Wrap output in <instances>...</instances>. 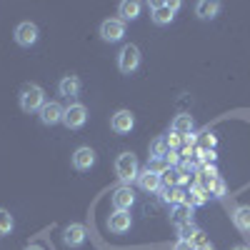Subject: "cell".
<instances>
[{"instance_id": "4316f807", "label": "cell", "mask_w": 250, "mask_h": 250, "mask_svg": "<svg viewBox=\"0 0 250 250\" xmlns=\"http://www.w3.org/2000/svg\"><path fill=\"white\" fill-rule=\"evenodd\" d=\"M178 233H180V238H183V240H193V238H195V233H198V228H195L193 223H185V225H180V228H178Z\"/></svg>"}, {"instance_id": "7c38bea8", "label": "cell", "mask_w": 250, "mask_h": 250, "mask_svg": "<svg viewBox=\"0 0 250 250\" xmlns=\"http://www.w3.org/2000/svg\"><path fill=\"white\" fill-rule=\"evenodd\" d=\"M138 185H140V190H145V193H158L160 188H163V178H160L158 173H153V170L145 168V170L138 175Z\"/></svg>"}, {"instance_id": "e0dca14e", "label": "cell", "mask_w": 250, "mask_h": 250, "mask_svg": "<svg viewBox=\"0 0 250 250\" xmlns=\"http://www.w3.org/2000/svg\"><path fill=\"white\" fill-rule=\"evenodd\" d=\"M160 198L165 200V203H170V205H183V203H188V193L183 190L180 185H173V188H160Z\"/></svg>"}, {"instance_id": "1f68e13d", "label": "cell", "mask_w": 250, "mask_h": 250, "mask_svg": "<svg viewBox=\"0 0 250 250\" xmlns=\"http://www.w3.org/2000/svg\"><path fill=\"white\" fill-rule=\"evenodd\" d=\"M25 250H43V248H40V245H28Z\"/></svg>"}, {"instance_id": "7402d4cb", "label": "cell", "mask_w": 250, "mask_h": 250, "mask_svg": "<svg viewBox=\"0 0 250 250\" xmlns=\"http://www.w3.org/2000/svg\"><path fill=\"white\" fill-rule=\"evenodd\" d=\"M168 153H170V148H168V140H165V138H155L150 143V158L165 160V155H168Z\"/></svg>"}, {"instance_id": "8992f818", "label": "cell", "mask_w": 250, "mask_h": 250, "mask_svg": "<svg viewBox=\"0 0 250 250\" xmlns=\"http://www.w3.org/2000/svg\"><path fill=\"white\" fill-rule=\"evenodd\" d=\"M85 120H88V108L80 105V103H73L70 108H65V115H62V123H65L68 130L83 128V125H85Z\"/></svg>"}, {"instance_id": "f1b7e54d", "label": "cell", "mask_w": 250, "mask_h": 250, "mask_svg": "<svg viewBox=\"0 0 250 250\" xmlns=\"http://www.w3.org/2000/svg\"><path fill=\"white\" fill-rule=\"evenodd\" d=\"M173 250H195V245H193L190 240H183V238H180V240L173 245Z\"/></svg>"}, {"instance_id": "6da1fadb", "label": "cell", "mask_w": 250, "mask_h": 250, "mask_svg": "<svg viewBox=\"0 0 250 250\" xmlns=\"http://www.w3.org/2000/svg\"><path fill=\"white\" fill-rule=\"evenodd\" d=\"M115 175L123 185H130L133 180H138V175H140L138 158L133 153H120L118 160H115Z\"/></svg>"}, {"instance_id": "277c9868", "label": "cell", "mask_w": 250, "mask_h": 250, "mask_svg": "<svg viewBox=\"0 0 250 250\" xmlns=\"http://www.w3.org/2000/svg\"><path fill=\"white\" fill-rule=\"evenodd\" d=\"M138 65H140V50H138L133 43L125 45V48L120 50V55H118V68H120V73L130 75L133 70H138Z\"/></svg>"}, {"instance_id": "44dd1931", "label": "cell", "mask_w": 250, "mask_h": 250, "mask_svg": "<svg viewBox=\"0 0 250 250\" xmlns=\"http://www.w3.org/2000/svg\"><path fill=\"white\" fill-rule=\"evenodd\" d=\"M233 223L240 233H250V205H240L233 213Z\"/></svg>"}, {"instance_id": "d4e9b609", "label": "cell", "mask_w": 250, "mask_h": 250, "mask_svg": "<svg viewBox=\"0 0 250 250\" xmlns=\"http://www.w3.org/2000/svg\"><path fill=\"white\" fill-rule=\"evenodd\" d=\"M208 193L215 195V198H223V195H225V183H223V178H215V180L208 183Z\"/></svg>"}, {"instance_id": "ba28073f", "label": "cell", "mask_w": 250, "mask_h": 250, "mask_svg": "<svg viewBox=\"0 0 250 250\" xmlns=\"http://www.w3.org/2000/svg\"><path fill=\"white\" fill-rule=\"evenodd\" d=\"M110 128H113V133H118V135L130 133V130L135 128V115H133L130 110H118V113L110 118Z\"/></svg>"}, {"instance_id": "2e32d148", "label": "cell", "mask_w": 250, "mask_h": 250, "mask_svg": "<svg viewBox=\"0 0 250 250\" xmlns=\"http://www.w3.org/2000/svg\"><path fill=\"white\" fill-rule=\"evenodd\" d=\"M218 13H220L218 0H200V3L195 5V15L200 20H213V18H218Z\"/></svg>"}, {"instance_id": "8fae6325", "label": "cell", "mask_w": 250, "mask_h": 250, "mask_svg": "<svg viewBox=\"0 0 250 250\" xmlns=\"http://www.w3.org/2000/svg\"><path fill=\"white\" fill-rule=\"evenodd\" d=\"M95 165V150L93 148H78L75 153H73V168L75 170H80V173H85V170H90Z\"/></svg>"}, {"instance_id": "d6a6232c", "label": "cell", "mask_w": 250, "mask_h": 250, "mask_svg": "<svg viewBox=\"0 0 250 250\" xmlns=\"http://www.w3.org/2000/svg\"><path fill=\"white\" fill-rule=\"evenodd\" d=\"M233 250H250V248H248V245H235Z\"/></svg>"}, {"instance_id": "5b68a950", "label": "cell", "mask_w": 250, "mask_h": 250, "mask_svg": "<svg viewBox=\"0 0 250 250\" xmlns=\"http://www.w3.org/2000/svg\"><path fill=\"white\" fill-rule=\"evenodd\" d=\"M125 35V23L120 18H108V20H103V25H100V38L105 40V43H118V40H123Z\"/></svg>"}, {"instance_id": "ffe728a7", "label": "cell", "mask_w": 250, "mask_h": 250, "mask_svg": "<svg viewBox=\"0 0 250 250\" xmlns=\"http://www.w3.org/2000/svg\"><path fill=\"white\" fill-rule=\"evenodd\" d=\"M118 13H120V20H138L140 18V3L138 0H123L118 5Z\"/></svg>"}, {"instance_id": "f546056e", "label": "cell", "mask_w": 250, "mask_h": 250, "mask_svg": "<svg viewBox=\"0 0 250 250\" xmlns=\"http://www.w3.org/2000/svg\"><path fill=\"white\" fill-rule=\"evenodd\" d=\"M165 163H168V165H178L180 163V153L178 150H170L168 155H165Z\"/></svg>"}, {"instance_id": "83f0119b", "label": "cell", "mask_w": 250, "mask_h": 250, "mask_svg": "<svg viewBox=\"0 0 250 250\" xmlns=\"http://www.w3.org/2000/svg\"><path fill=\"white\" fill-rule=\"evenodd\" d=\"M165 140H168V148H170V150H178L180 145H183V138H180L178 133H170V135H165Z\"/></svg>"}, {"instance_id": "3957f363", "label": "cell", "mask_w": 250, "mask_h": 250, "mask_svg": "<svg viewBox=\"0 0 250 250\" xmlns=\"http://www.w3.org/2000/svg\"><path fill=\"white\" fill-rule=\"evenodd\" d=\"M180 10V3L173 0V3H165V0H153L150 3V18L155 25H170L175 20V13Z\"/></svg>"}, {"instance_id": "9c48e42d", "label": "cell", "mask_w": 250, "mask_h": 250, "mask_svg": "<svg viewBox=\"0 0 250 250\" xmlns=\"http://www.w3.org/2000/svg\"><path fill=\"white\" fill-rule=\"evenodd\" d=\"M130 225H133V218H130L128 210H115V213L108 218V228H110V233H115V235L128 233Z\"/></svg>"}, {"instance_id": "4dcf8cb0", "label": "cell", "mask_w": 250, "mask_h": 250, "mask_svg": "<svg viewBox=\"0 0 250 250\" xmlns=\"http://www.w3.org/2000/svg\"><path fill=\"white\" fill-rule=\"evenodd\" d=\"M195 250H213V245H210V243H208V240H205V243H200V245H195Z\"/></svg>"}, {"instance_id": "ac0fdd59", "label": "cell", "mask_w": 250, "mask_h": 250, "mask_svg": "<svg viewBox=\"0 0 250 250\" xmlns=\"http://www.w3.org/2000/svg\"><path fill=\"white\" fill-rule=\"evenodd\" d=\"M170 220H173V225H175V228H180V225H185V223H193V205H188V203L175 205V208H173Z\"/></svg>"}, {"instance_id": "603a6c76", "label": "cell", "mask_w": 250, "mask_h": 250, "mask_svg": "<svg viewBox=\"0 0 250 250\" xmlns=\"http://www.w3.org/2000/svg\"><path fill=\"white\" fill-rule=\"evenodd\" d=\"M13 228H15V220L13 215L5 210V208H0V238H5L13 233Z\"/></svg>"}, {"instance_id": "52a82bcc", "label": "cell", "mask_w": 250, "mask_h": 250, "mask_svg": "<svg viewBox=\"0 0 250 250\" xmlns=\"http://www.w3.org/2000/svg\"><path fill=\"white\" fill-rule=\"evenodd\" d=\"M15 43L20 48H30L38 43V25L35 23H20L15 28Z\"/></svg>"}, {"instance_id": "5bb4252c", "label": "cell", "mask_w": 250, "mask_h": 250, "mask_svg": "<svg viewBox=\"0 0 250 250\" xmlns=\"http://www.w3.org/2000/svg\"><path fill=\"white\" fill-rule=\"evenodd\" d=\"M135 203V195L130 190V185H120L118 190L113 193V205H115V210H128V208Z\"/></svg>"}, {"instance_id": "30bf717a", "label": "cell", "mask_w": 250, "mask_h": 250, "mask_svg": "<svg viewBox=\"0 0 250 250\" xmlns=\"http://www.w3.org/2000/svg\"><path fill=\"white\" fill-rule=\"evenodd\" d=\"M85 225H80V223H73L65 228V233H62V243H65L68 248H80L83 243H85Z\"/></svg>"}, {"instance_id": "7a4b0ae2", "label": "cell", "mask_w": 250, "mask_h": 250, "mask_svg": "<svg viewBox=\"0 0 250 250\" xmlns=\"http://www.w3.org/2000/svg\"><path fill=\"white\" fill-rule=\"evenodd\" d=\"M45 105V93L40 85H35V83H28V85H23V90H20V108H23L25 113H40V108Z\"/></svg>"}, {"instance_id": "9a60e30c", "label": "cell", "mask_w": 250, "mask_h": 250, "mask_svg": "<svg viewBox=\"0 0 250 250\" xmlns=\"http://www.w3.org/2000/svg\"><path fill=\"white\" fill-rule=\"evenodd\" d=\"M193 128H195L193 115H188V113L175 115V118H173V123H170V130H173V133H178V135H190V133H193Z\"/></svg>"}, {"instance_id": "4fadbf2b", "label": "cell", "mask_w": 250, "mask_h": 250, "mask_svg": "<svg viewBox=\"0 0 250 250\" xmlns=\"http://www.w3.org/2000/svg\"><path fill=\"white\" fill-rule=\"evenodd\" d=\"M62 115H65V110H62L58 103H45L43 108H40V123L43 125H55L62 120Z\"/></svg>"}, {"instance_id": "d6986e66", "label": "cell", "mask_w": 250, "mask_h": 250, "mask_svg": "<svg viewBox=\"0 0 250 250\" xmlns=\"http://www.w3.org/2000/svg\"><path fill=\"white\" fill-rule=\"evenodd\" d=\"M58 90H60V95H65V98H75L80 93V78L78 75H65L60 80Z\"/></svg>"}, {"instance_id": "484cf974", "label": "cell", "mask_w": 250, "mask_h": 250, "mask_svg": "<svg viewBox=\"0 0 250 250\" xmlns=\"http://www.w3.org/2000/svg\"><path fill=\"white\" fill-rule=\"evenodd\" d=\"M168 168H170V165L165 163V160H160V158H150V160H148V170H153V173H158V175H163Z\"/></svg>"}, {"instance_id": "cb8c5ba5", "label": "cell", "mask_w": 250, "mask_h": 250, "mask_svg": "<svg viewBox=\"0 0 250 250\" xmlns=\"http://www.w3.org/2000/svg\"><path fill=\"white\" fill-rule=\"evenodd\" d=\"M188 195H190V198H188V205H193V208H195V205H203V203L208 200V198H205L208 190H205V188H200V185H195Z\"/></svg>"}]
</instances>
